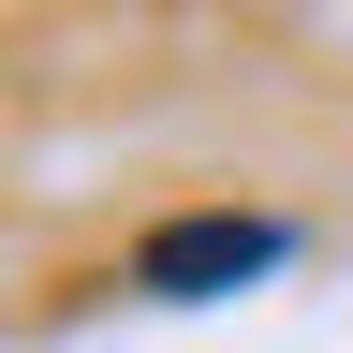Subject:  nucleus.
<instances>
[{
	"mask_svg": "<svg viewBox=\"0 0 353 353\" xmlns=\"http://www.w3.org/2000/svg\"><path fill=\"white\" fill-rule=\"evenodd\" d=\"M265 265H294V236H280V221H236V206H206V221H162V236L132 250V294H162V309H206V294L265 280Z\"/></svg>",
	"mask_w": 353,
	"mask_h": 353,
	"instance_id": "nucleus-1",
	"label": "nucleus"
}]
</instances>
